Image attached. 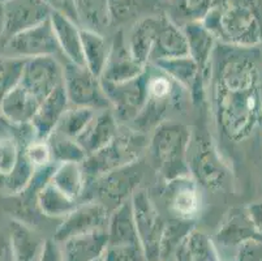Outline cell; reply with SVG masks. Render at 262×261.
Returning <instances> with one entry per match:
<instances>
[{"instance_id": "cell-22", "label": "cell", "mask_w": 262, "mask_h": 261, "mask_svg": "<svg viewBox=\"0 0 262 261\" xmlns=\"http://www.w3.org/2000/svg\"><path fill=\"white\" fill-rule=\"evenodd\" d=\"M108 246L107 229H99L63 242L64 261H95L103 257Z\"/></svg>"}, {"instance_id": "cell-44", "label": "cell", "mask_w": 262, "mask_h": 261, "mask_svg": "<svg viewBox=\"0 0 262 261\" xmlns=\"http://www.w3.org/2000/svg\"><path fill=\"white\" fill-rule=\"evenodd\" d=\"M95 261H104V260H103V257H101V258H98V260H95Z\"/></svg>"}, {"instance_id": "cell-18", "label": "cell", "mask_w": 262, "mask_h": 261, "mask_svg": "<svg viewBox=\"0 0 262 261\" xmlns=\"http://www.w3.org/2000/svg\"><path fill=\"white\" fill-rule=\"evenodd\" d=\"M183 32L187 38L189 56L196 62L202 76L209 84L214 50L218 42L215 35L204 25L202 21H187L183 25Z\"/></svg>"}, {"instance_id": "cell-39", "label": "cell", "mask_w": 262, "mask_h": 261, "mask_svg": "<svg viewBox=\"0 0 262 261\" xmlns=\"http://www.w3.org/2000/svg\"><path fill=\"white\" fill-rule=\"evenodd\" d=\"M236 261H262V240L251 239L240 244Z\"/></svg>"}, {"instance_id": "cell-24", "label": "cell", "mask_w": 262, "mask_h": 261, "mask_svg": "<svg viewBox=\"0 0 262 261\" xmlns=\"http://www.w3.org/2000/svg\"><path fill=\"white\" fill-rule=\"evenodd\" d=\"M159 14H150L133 24L129 37L127 38L130 54L141 66L147 67L151 61L157 33H158Z\"/></svg>"}, {"instance_id": "cell-25", "label": "cell", "mask_w": 262, "mask_h": 261, "mask_svg": "<svg viewBox=\"0 0 262 261\" xmlns=\"http://www.w3.org/2000/svg\"><path fill=\"white\" fill-rule=\"evenodd\" d=\"M251 239L262 240V236L254 229L247 209H231L216 233L218 243L225 247H239Z\"/></svg>"}, {"instance_id": "cell-21", "label": "cell", "mask_w": 262, "mask_h": 261, "mask_svg": "<svg viewBox=\"0 0 262 261\" xmlns=\"http://www.w3.org/2000/svg\"><path fill=\"white\" fill-rule=\"evenodd\" d=\"M119 129L120 127H119L118 119L113 109L101 110V111H97L86 129L76 140L84 148L88 155H90L111 143L118 135Z\"/></svg>"}, {"instance_id": "cell-26", "label": "cell", "mask_w": 262, "mask_h": 261, "mask_svg": "<svg viewBox=\"0 0 262 261\" xmlns=\"http://www.w3.org/2000/svg\"><path fill=\"white\" fill-rule=\"evenodd\" d=\"M107 234L108 244L140 243L130 198L111 212L107 224Z\"/></svg>"}, {"instance_id": "cell-7", "label": "cell", "mask_w": 262, "mask_h": 261, "mask_svg": "<svg viewBox=\"0 0 262 261\" xmlns=\"http://www.w3.org/2000/svg\"><path fill=\"white\" fill-rule=\"evenodd\" d=\"M144 171L140 161L128 166L120 167L114 171H110L104 175L89 180L86 184L84 196L81 201L97 200L113 210L124 201L129 200L136 190H139Z\"/></svg>"}, {"instance_id": "cell-29", "label": "cell", "mask_w": 262, "mask_h": 261, "mask_svg": "<svg viewBox=\"0 0 262 261\" xmlns=\"http://www.w3.org/2000/svg\"><path fill=\"white\" fill-rule=\"evenodd\" d=\"M51 182L66 195L77 201H81L88 184L84 166L78 162L58 164Z\"/></svg>"}, {"instance_id": "cell-9", "label": "cell", "mask_w": 262, "mask_h": 261, "mask_svg": "<svg viewBox=\"0 0 262 261\" xmlns=\"http://www.w3.org/2000/svg\"><path fill=\"white\" fill-rule=\"evenodd\" d=\"M140 243L147 261H161V238L164 222L146 190L139 188L130 197Z\"/></svg>"}, {"instance_id": "cell-11", "label": "cell", "mask_w": 262, "mask_h": 261, "mask_svg": "<svg viewBox=\"0 0 262 261\" xmlns=\"http://www.w3.org/2000/svg\"><path fill=\"white\" fill-rule=\"evenodd\" d=\"M7 51L12 56L24 59L55 56L60 52L50 18L9 38L7 41Z\"/></svg>"}, {"instance_id": "cell-46", "label": "cell", "mask_w": 262, "mask_h": 261, "mask_svg": "<svg viewBox=\"0 0 262 261\" xmlns=\"http://www.w3.org/2000/svg\"><path fill=\"white\" fill-rule=\"evenodd\" d=\"M261 49H262V46H261Z\"/></svg>"}, {"instance_id": "cell-20", "label": "cell", "mask_w": 262, "mask_h": 261, "mask_svg": "<svg viewBox=\"0 0 262 261\" xmlns=\"http://www.w3.org/2000/svg\"><path fill=\"white\" fill-rule=\"evenodd\" d=\"M189 55L188 42L183 28L178 25L167 14H159L158 33L150 64L163 59H172Z\"/></svg>"}, {"instance_id": "cell-32", "label": "cell", "mask_w": 262, "mask_h": 261, "mask_svg": "<svg viewBox=\"0 0 262 261\" xmlns=\"http://www.w3.org/2000/svg\"><path fill=\"white\" fill-rule=\"evenodd\" d=\"M151 0H106L108 25L121 26L132 20L137 21L145 6H153L149 4Z\"/></svg>"}, {"instance_id": "cell-12", "label": "cell", "mask_w": 262, "mask_h": 261, "mask_svg": "<svg viewBox=\"0 0 262 261\" xmlns=\"http://www.w3.org/2000/svg\"><path fill=\"white\" fill-rule=\"evenodd\" d=\"M111 210L97 200L82 201L72 213L63 218L55 231L54 239L63 243L67 239L99 229H107Z\"/></svg>"}, {"instance_id": "cell-16", "label": "cell", "mask_w": 262, "mask_h": 261, "mask_svg": "<svg viewBox=\"0 0 262 261\" xmlns=\"http://www.w3.org/2000/svg\"><path fill=\"white\" fill-rule=\"evenodd\" d=\"M154 66L170 76L175 83L183 86L189 94L190 101L197 106L205 104L206 95V80L202 76L199 66L189 55L172 59L154 62Z\"/></svg>"}, {"instance_id": "cell-4", "label": "cell", "mask_w": 262, "mask_h": 261, "mask_svg": "<svg viewBox=\"0 0 262 261\" xmlns=\"http://www.w3.org/2000/svg\"><path fill=\"white\" fill-rule=\"evenodd\" d=\"M147 72L149 80L146 102L137 118L133 121L135 129L144 133L168 121V112L172 111V109H180L188 93L183 86L175 83L154 64L147 66Z\"/></svg>"}, {"instance_id": "cell-35", "label": "cell", "mask_w": 262, "mask_h": 261, "mask_svg": "<svg viewBox=\"0 0 262 261\" xmlns=\"http://www.w3.org/2000/svg\"><path fill=\"white\" fill-rule=\"evenodd\" d=\"M28 59L16 56L0 59V105L4 98L20 84Z\"/></svg>"}, {"instance_id": "cell-1", "label": "cell", "mask_w": 262, "mask_h": 261, "mask_svg": "<svg viewBox=\"0 0 262 261\" xmlns=\"http://www.w3.org/2000/svg\"><path fill=\"white\" fill-rule=\"evenodd\" d=\"M209 84L219 135L239 144L262 127V49L216 42Z\"/></svg>"}, {"instance_id": "cell-2", "label": "cell", "mask_w": 262, "mask_h": 261, "mask_svg": "<svg viewBox=\"0 0 262 261\" xmlns=\"http://www.w3.org/2000/svg\"><path fill=\"white\" fill-rule=\"evenodd\" d=\"M202 23L221 43L262 46V0H226L209 12Z\"/></svg>"}, {"instance_id": "cell-45", "label": "cell", "mask_w": 262, "mask_h": 261, "mask_svg": "<svg viewBox=\"0 0 262 261\" xmlns=\"http://www.w3.org/2000/svg\"><path fill=\"white\" fill-rule=\"evenodd\" d=\"M166 261H170V260H166Z\"/></svg>"}, {"instance_id": "cell-8", "label": "cell", "mask_w": 262, "mask_h": 261, "mask_svg": "<svg viewBox=\"0 0 262 261\" xmlns=\"http://www.w3.org/2000/svg\"><path fill=\"white\" fill-rule=\"evenodd\" d=\"M63 71V86L71 106L89 107L97 111L111 109L101 78L92 73L86 67L66 62Z\"/></svg>"}, {"instance_id": "cell-5", "label": "cell", "mask_w": 262, "mask_h": 261, "mask_svg": "<svg viewBox=\"0 0 262 261\" xmlns=\"http://www.w3.org/2000/svg\"><path fill=\"white\" fill-rule=\"evenodd\" d=\"M147 147L149 140L144 132L135 128H120L111 143L88 155L82 162L88 182L140 161L141 155L147 152Z\"/></svg>"}, {"instance_id": "cell-13", "label": "cell", "mask_w": 262, "mask_h": 261, "mask_svg": "<svg viewBox=\"0 0 262 261\" xmlns=\"http://www.w3.org/2000/svg\"><path fill=\"white\" fill-rule=\"evenodd\" d=\"M63 66L54 56H42L28 59L20 85L43 102L55 89L63 85Z\"/></svg>"}, {"instance_id": "cell-14", "label": "cell", "mask_w": 262, "mask_h": 261, "mask_svg": "<svg viewBox=\"0 0 262 261\" xmlns=\"http://www.w3.org/2000/svg\"><path fill=\"white\" fill-rule=\"evenodd\" d=\"M164 201L175 218L193 221L202 209L200 184L192 175L166 182Z\"/></svg>"}, {"instance_id": "cell-41", "label": "cell", "mask_w": 262, "mask_h": 261, "mask_svg": "<svg viewBox=\"0 0 262 261\" xmlns=\"http://www.w3.org/2000/svg\"><path fill=\"white\" fill-rule=\"evenodd\" d=\"M39 261H64L63 248L55 239L45 242L42 252L39 255Z\"/></svg>"}, {"instance_id": "cell-30", "label": "cell", "mask_w": 262, "mask_h": 261, "mask_svg": "<svg viewBox=\"0 0 262 261\" xmlns=\"http://www.w3.org/2000/svg\"><path fill=\"white\" fill-rule=\"evenodd\" d=\"M37 205L46 217L66 218L76 209L78 201L66 195L52 182H50L37 195Z\"/></svg>"}, {"instance_id": "cell-28", "label": "cell", "mask_w": 262, "mask_h": 261, "mask_svg": "<svg viewBox=\"0 0 262 261\" xmlns=\"http://www.w3.org/2000/svg\"><path fill=\"white\" fill-rule=\"evenodd\" d=\"M176 261H219L215 244L202 231L193 229L175 251Z\"/></svg>"}, {"instance_id": "cell-37", "label": "cell", "mask_w": 262, "mask_h": 261, "mask_svg": "<svg viewBox=\"0 0 262 261\" xmlns=\"http://www.w3.org/2000/svg\"><path fill=\"white\" fill-rule=\"evenodd\" d=\"M104 261H147L141 243L108 244L103 255Z\"/></svg>"}, {"instance_id": "cell-23", "label": "cell", "mask_w": 262, "mask_h": 261, "mask_svg": "<svg viewBox=\"0 0 262 261\" xmlns=\"http://www.w3.org/2000/svg\"><path fill=\"white\" fill-rule=\"evenodd\" d=\"M50 21L58 41L59 49L67 57V62L85 66L84 56H82L81 29L78 28V24L66 14L55 11H52Z\"/></svg>"}, {"instance_id": "cell-10", "label": "cell", "mask_w": 262, "mask_h": 261, "mask_svg": "<svg viewBox=\"0 0 262 261\" xmlns=\"http://www.w3.org/2000/svg\"><path fill=\"white\" fill-rule=\"evenodd\" d=\"M147 80L149 72L146 67L142 75L125 83L108 84L101 81L116 119L133 122L137 118L146 102Z\"/></svg>"}, {"instance_id": "cell-19", "label": "cell", "mask_w": 262, "mask_h": 261, "mask_svg": "<svg viewBox=\"0 0 262 261\" xmlns=\"http://www.w3.org/2000/svg\"><path fill=\"white\" fill-rule=\"evenodd\" d=\"M70 106V101L63 85L45 98L30 122L35 138L47 140L54 133L59 122L63 118L64 112Z\"/></svg>"}, {"instance_id": "cell-27", "label": "cell", "mask_w": 262, "mask_h": 261, "mask_svg": "<svg viewBox=\"0 0 262 261\" xmlns=\"http://www.w3.org/2000/svg\"><path fill=\"white\" fill-rule=\"evenodd\" d=\"M81 41L85 67L97 77L101 78L108 59L111 43L107 42L101 33L89 28L81 29Z\"/></svg>"}, {"instance_id": "cell-17", "label": "cell", "mask_w": 262, "mask_h": 261, "mask_svg": "<svg viewBox=\"0 0 262 261\" xmlns=\"http://www.w3.org/2000/svg\"><path fill=\"white\" fill-rule=\"evenodd\" d=\"M146 71V67L136 62L128 47L123 30H118L111 42L108 59L101 76L102 83L120 84L139 77Z\"/></svg>"}, {"instance_id": "cell-43", "label": "cell", "mask_w": 262, "mask_h": 261, "mask_svg": "<svg viewBox=\"0 0 262 261\" xmlns=\"http://www.w3.org/2000/svg\"><path fill=\"white\" fill-rule=\"evenodd\" d=\"M8 2H11V0H0V4H3L4 6V4H7Z\"/></svg>"}, {"instance_id": "cell-38", "label": "cell", "mask_w": 262, "mask_h": 261, "mask_svg": "<svg viewBox=\"0 0 262 261\" xmlns=\"http://www.w3.org/2000/svg\"><path fill=\"white\" fill-rule=\"evenodd\" d=\"M24 152H25V155L32 162V165L35 169L47 166V165L54 162L51 147H50V144L47 140L34 138V140H32L26 145Z\"/></svg>"}, {"instance_id": "cell-15", "label": "cell", "mask_w": 262, "mask_h": 261, "mask_svg": "<svg viewBox=\"0 0 262 261\" xmlns=\"http://www.w3.org/2000/svg\"><path fill=\"white\" fill-rule=\"evenodd\" d=\"M4 32L7 41L26 29L49 20L52 9L45 0H11L3 6Z\"/></svg>"}, {"instance_id": "cell-36", "label": "cell", "mask_w": 262, "mask_h": 261, "mask_svg": "<svg viewBox=\"0 0 262 261\" xmlns=\"http://www.w3.org/2000/svg\"><path fill=\"white\" fill-rule=\"evenodd\" d=\"M173 12L187 21H202L206 14L226 0H170Z\"/></svg>"}, {"instance_id": "cell-31", "label": "cell", "mask_w": 262, "mask_h": 261, "mask_svg": "<svg viewBox=\"0 0 262 261\" xmlns=\"http://www.w3.org/2000/svg\"><path fill=\"white\" fill-rule=\"evenodd\" d=\"M95 114H97V110L89 109V107L70 106L64 112L63 118L59 122L54 132L76 140L86 129Z\"/></svg>"}, {"instance_id": "cell-42", "label": "cell", "mask_w": 262, "mask_h": 261, "mask_svg": "<svg viewBox=\"0 0 262 261\" xmlns=\"http://www.w3.org/2000/svg\"><path fill=\"white\" fill-rule=\"evenodd\" d=\"M245 209H247L249 219H251L252 224H253L256 231L262 236V200L256 201L253 204L248 205Z\"/></svg>"}, {"instance_id": "cell-6", "label": "cell", "mask_w": 262, "mask_h": 261, "mask_svg": "<svg viewBox=\"0 0 262 261\" xmlns=\"http://www.w3.org/2000/svg\"><path fill=\"white\" fill-rule=\"evenodd\" d=\"M190 175L206 190H222L227 183L230 170L216 149L206 129H197L192 133L188 153Z\"/></svg>"}, {"instance_id": "cell-3", "label": "cell", "mask_w": 262, "mask_h": 261, "mask_svg": "<svg viewBox=\"0 0 262 261\" xmlns=\"http://www.w3.org/2000/svg\"><path fill=\"white\" fill-rule=\"evenodd\" d=\"M192 133L188 126L172 121L163 122L153 129L147 152L164 182L190 175L188 153Z\"/></svg>"}, {"instance_id": "cell-33", "label": "cell", "mask_w": 262, "mask_h": 261, "mask_svg": "<svg viewBox=\"0 0 262 261\" xmlns=\"http://www.w3.org/2000/svg\"><path fill=\"white\" fill-rule=\"evenodd\" d=\"M193 229V221L175 218L164 222L161 238V261L168 260Z\"/></svg>"}, {"instance_id": "cell-34", "label": "cell", "mask_w": 262, "mask_h": 261, "mask_svg": "<svg viewBox=\"0 0 262 261\" xmlns=\"http://www.w3.org/2000/svg\"><path fill=\"white\" fill-rule=\"evenodd\" d=\"M47 141L51 147L54 162H56V164H64V162L82 164L86 159L88 153L75 138L67 137L60 133L54 132L47 138Z\"/></svg>"}, {"instance_id": "cell-40", "label": "cell", "mask_w": 262, "mask_h": 261, "mask_svg": "<svg viewBox=\"0 0 262 261\" xmlns=\"http://www.w3.org/2000/svg\"><path fill=\"white\" fill-rule=\"evenodd\" d=\"M45 2L49 4L52 11L66 14L77 24H80V16H78L75 0H45Z\"/></svg>"}]
</instances>
